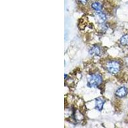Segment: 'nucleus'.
Returning a JSON list of instances; mask_svg holds the SVG:
<instances>
[{"label": "nucleus", "mask_w": 128, "mask_h": 128, "mask_svg": "<svg viewBox=\"0 0 128 128\" xmlns=\"http://www.w3.org/2000/svg\"><path fill=\"white\" fill-rule=\"evenodd\" d=\"M105 103V100L102 98H99L96 100V109L100 112L103 109L104 104Z\"/></svg>", "instance_id": "5"}, {"label": "nucleus", "mask_w": 128, "mask_h": 128, "mask_svg": "<svg viewBox=\"0 0 128 128\" xmlns=\"http://www.w3.org/2000/svg\"><path fill=\"white\" fill-rule=\"evenodd\" d=\"M78 2L82 4H86L88 3V0H78Z\"/></svg>", "instance_id": "9"}, {"label": "nucleus", "mask_w": 128, "mask_h": 128, "mask_svg": "<svg viewBox=\"0 0 128 128\" xmlns=\"http://www.w3.org/2000/svg\"><path fill=\"white\" fill-rule=\"evenodd\" d=\"M106 68L110 74H116L120 70V64L116 60H110L106 63Z\"/></svg>", "instance_id": "1"}, {"label": "nucleus", "mask_w": 128, "mask_h": 128, "mask_svg": "<svg viewBox=\"0 0 128 128\" xmlns=\"http://www.w3.org/2000/svg\"><path fill=\"white\" fill-rule=\"evenodd\" d=\"M91 7L95 11H100V10L102 8V4L99 2H95L91 4Z\"/></svg>", "instance_id": "7"}, {"label": "nucleus", "mask_w": 128, "mask_h": 128, "mask_svg": "<svg viewBox=\"0 0 128 128\" xmlns=\"http://www.w3.org/2000/svg\"><path fill=\"white\" fill-rule=\"evenodd\" d=\"M94 16L96 21L99 24L104 23L105 22V20H106V14H104L103 12H100V11H96Z\"/></svg>", "instance_id": "3"}, {"label": "nucleus", "mask_w": 128, "mask_h": 128, "mask_svg": "<svg viewBox=\"0 0 128 128\" xmlns=\"http://www.w3.org/2000/svg\"><path fill=\"white\" fill-rule=\"evenodd\" d=\"M100 49L98 46H94L92 48H90L89 50V53L90 55H95V56H99L100 54Z\"/></svg>", "instance_id": "6"}, {"label": "nucleus", "mask_w": 128, "mask_h": 128, "mask_svg": "<svg viewBox=\"0 0 128 128\" xmlns=\"http://www.w3.org/2000/svg\"><path fill=\"white\" fill-rule=\"evenodd\" d=\"M121 44L124 46H128V35H125L122 36L120 38Z\"/></svg>", "instance_id": "8"}, {"label": "nucleus", "mask_w": 128, "mask_h": 128, "mask_svg": "<svg viewBox=\"0 0 128 128\" xmlns=\"http://www.w3.org/2000/svg\"><path fill=\"white\" fill-rule=\"evenodd\" d=\"M128 88L125 86H121L119 88L117 89L115 92V96L119 98H123L126 96L128 94Z\"/></svg>", "instance_id": "4"}, {"label": "nucleus", "mask_w": 128, "mask_h": 128, "mask_svg": "<svg viewBox=\"0 0 128 128\" xmlns=\"http://www.w3.org/2000/svg\"><path fill=\"white\" fill-rule=\"evenodd\" d=\"M102 82V77L99 74H93L88 79V84L90 87H98Z\"/></svg>", "instance_id": "2"}]
</instances>
